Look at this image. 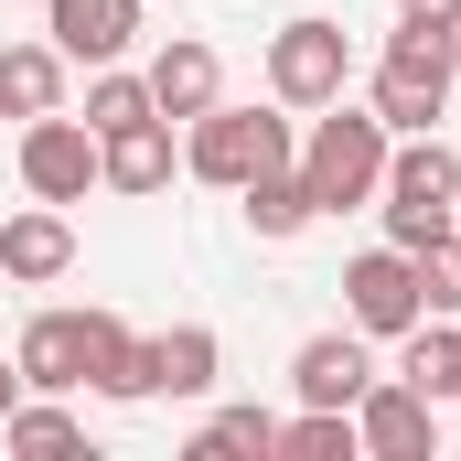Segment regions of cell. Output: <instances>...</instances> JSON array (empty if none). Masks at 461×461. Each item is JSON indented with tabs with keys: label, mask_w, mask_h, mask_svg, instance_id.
Instances as JSON below:
<instances>
[{
	"label": "cell",
	"mask_w": 461,
	"mask_h": 461,
	"mask_svg": "<svg viewBox=\"0 0 461 461\" xmlns=\"http://www.w3.org/2000/svg\"><path fill=\"white\" fill-rule=\"evenodd\" d=\"M451 204H461V150L440 140V129H397L386 183H375L386 247H429V236H451Z\"/></svg>",
	"instance_id": "1"
},
{
	"label": "cell",
	"mask_w": 461,
	"mask_h": 461,
	"mask_svg": "<svg viewBox=\"0 0 461 461\" xmlns=\"http://www.w3.org/2000/svg\"><path fill=\"white\" fill-rule=\"evenodd\" d=\"M386 150H397V129L375 108H333L312 118V140H301V183H312V204L322 215H354V204H375V183H386Z\"/></svg>",
	"instance_id": "2"
},
{
	"label": "cell",
	"mask_w": 461,
	"mask_h": 461,
	"mask_svg": "<svg viewBox=\"0 0 461 461\" xmlns=\"http://www.w3.org/2000/svg\"><path fill=\"white\" fill-rule=\"evenodd\" d=\"M279 161H301V129H290L279 108H226V97H215L204 118H183V172L215 183V194L279 172Z\"/></svg>",
	"instance_id": "3"
},
{
	"label": "cell",
	"mask_w": 461,
	"mask_h": 461,
	"mask_svg": "<svg viewBox=\"0 0 461 461\" xmlns=\"http://www.w3.org/2000/svg\"><path fill=\"white\" fill-rule=\"evenodd\" d=\"M451 76H461V32H419V22H397V43L375 54L365 108L386 118V129H440V118H451Z\"/></svg>",
	"instance_id": "4"
},
{
	"label": "cell",
	"mask_w": 461,
	"mask_h": 461,
	"mask_svg": "<svg viewBox=\"0 0 461 461\" xmlns=\"http://www.w3.org/2000/svg\"><path fill=\"white\" fill-rule=\"evenodd\" d=\"M344 76H354V32H344V22L301 11V22L268 32V97H279V108H333Z\"/></svg>",
	"instance_id": "5"
},
{
	"label": "cell",
	"mask_w": 461,
	"mask_h": 461,
	"mask_svg": "<svg viewBox=\"0 0 461 461\" xmlns=\"http://www.w3.org/2000/svg\"><path fill=\"white\" fill-rule=\"evenodd\" d=\"M22 194L32 204H86L97 194V129L86 118H22Z\"/></svg>",
	"instance_id": "6"
},
{
	"label": "cell",
	"mask_w": 461,
	"mask_h": 461,
	"mask_svg": "<svg viewBox=\"0 0 461 461\" xmlns=\"http://www.w3.org/2000/svg\"><path fill=\"white\" fill-rule=\"evenodd\" d=\"M344 312H354V333L365 344H397L429 301H419V247H365L344 268Z\"/></svg>",
	"instance_id": "7"
},
{
	"label": "cell",
	"mask_w": 461,
	"mask_h": 461,
	"mask_svg": "<svg viewBox=\"0 0 461 461\" xmlns=\"http://www.w3.org/2000/svg\"><path fill=\"white\" fill-rule=\"evenodd\" d=\"M354 440L375 461H429L440 451V397H419L408 375H375V386L354 397Z\"/></svg>",
	"instance_id": "8"
},
{
	"label": "cell",
	"mask_w": 461,
	"mask_h": 461,
	"mask_svg": "<svg viewBox=\"0 0 461 461\" xmlns=\"http://www.w3.org/2000/svg\"><path fill=\"white\" fill-rule=\"evenodd\" d=\"M140 76H150V108L172 118V129H183V118H204L215 97H226V54H215L204 32H172V43H161Z\"/></svg>",
	"instance_id": "9"
},
{
	"label": "cell",
	"mask_w": 461,
	"mask_h": 461,
	"mask_svg": "<svg viewBox=\"0 0 461 461\" xmlns=\"http://www.w3.org/2000/svg\"><path fill=\"white\" fill-rule=\"evenodd\" d=\"M43 32L65 65H118L140 43V0H43Z\"/></svg>",
	"instance_id": "10"
},
{
	"label": "cell",
	"mask_w": 461,
	"mask_h": 461,
	"mask_svg": "<svg viewBox=\"0 0 461 461\" xmlns=\"http://www.w3.org/2000/svg\"><path fill=\"white\" fill-rule=\"evenodd\" d=\"M11 365H22L32 397H76L86 386V312H32L22 344H11Z\"/></svg>",
	"instance_id": "11"
},
{
	"label": "cell",
	"mask_w": 461,
	"mask_h": 461,
	"mask_svg": "<svg viewBox=\"0 0 461 461\" xmlns=\"http://www.w3.org/2000/svg\"><path fill=\"white\" fill-rule=\"evenodd\" d=\"M290 386H301V408H354V397L375 386L365 333H312V344L290 354Z\"/></svg>",
	"instance_id": "12"
},
{
	"label": "cell",
	"mask_w": 461,
	"mask_h": 461,
	"mask_svg": "<svg viewBox=\"0 0 461 461\" xmlns=\"http://www.w3.org/2000/svg\"><path fill=\"white\" fill-rule=\"evenodd\" d=\"M172 172H183L172 118H129V129H108V140H97V183H108V194H161Z\"/></svg>",
	"instance_id": "13"
},
{
	"label": "cell",
	"mask_w": 461,
	"mask_h": 461,
	"mask_svg": "<svg viewBox=\"0 0 461 461\" xmlns=\"http://www.w3.org/2000/svg\"><path fill=\"white\" fill-rule=\"evenodd\" d=\"M65 268H76V226H65V204H22V215L0 226V279L43 290V279H65Z\"/></svg>",
	"instance_id": "14"
},
{
	"label": "cell",
	"mask_w": 461,
	"mask_h": 461,
	"mask_svg": "<svg viewBox=\"0 0 461 461\" xmlns=\"http://www.w3.org/2000/svg\"><path fill=\"white\" fill-rule=\"evenodd\" d=\"M86 386L118 397V408H140L150 397V333H129L118 312H86Z\"/></svg>",
	"instance_id": "15"
},
{
	"label": "cell",
	"mask_w": 461,
	"mask_h": 461,
	"mask_svg": "<svg viewBox=\"0 0 461 461\" xmlns=\"http://www.w3.org/2000/svg\"><path fill=\"white\" fill-rule=\"evenodd\" d=\"M215 375H226L215 322H172V333H150V397H204Z\"/></svg>",
	"instance_id": "16"
},
{
	"label": "cell",
	"mask_w": 461,
	"mask_h": 461,
	"mask_svg": "<svg viewBox=\"0 0 461 461\" xmlns=\"http://www.w3.org/2000/svg\"><path fill=\"white\" fill-rule=\"evenodd\" d=\"M236 204H247V226L268 236V247H290V236L322 226V204H312V183H301V161H279V172H258V183H236Z\"/></svg>",
	"instance_id": "17"
},
{
	"label": "cell",
	"mask_w": 461,
	"mask_h": 461,
	"mask_svg": "<svg viewBox=\"0 0 461 461\" xmlns=\"http://www.w3.org/2000/svg\"><path fill=\"white\" fill-rule=\"evenodd\" d=\"M65 108V54L54 43H0V118H54Z\"/></svg>",
	"instance_id": "18"
},
{
	"label": "cell",
	"mask_w": 461,
	"mask_h": 461,
	"mask_svg": "<svg viewBox=\"0 0 461 461\" xmlns=\"http://www.w3.org/2000/svg\"><path fill=\"white\" fill-rule=\"evenodd\" d=\"M0 451H22V461H76V451H86V419L54 408V397H22V408L0 419Z\"/></svg>",
	"instance_id": "19"
},
{
	"label": "cell",
	"mask_w": 461,
	"mask_h": 461,
	"mask_svg": "<svg viewBox=\"0 0 461 461\" xmlns=\"http://www.w3.org/2000/svg\"><path fill=\"white\" fill-rule=\"evenodd\" d=\"M183 461H279V419H268V408H215Z\"/></svg>",
	"instance_id": "20"
},
{
	"label": "cell",
	"mask_w": 461,
	"mask_h": 461,
	"mask_svg": "<svg viewBox=\"0 0 461 461\" xmlns=\"http://www.w3.org/2000/svg\"><path fill=\"white\" fill-rule=\"evenodd\" d=\"M354 408H301V419H279V461H354Z\"/></svg>",
	"instance_id": "21"
},
{
	"label": "cell",
	"mask_w": 461,
	"mask_h": 461,
	"mask_svg": "<svg viewBox=\"0 0 461 461\" xmlns=\"http://www.w3.org/2000/svg\"><path fill=\"white\" fill-rule=\"evenodd\" d=\"M129 118H161V108H150V76H129V65H86V129L108 140V129H129Z\"/></svg>",
	"instance_id": "22"
},
{
	"label": "cell",
	"mask_w": 461,
	"mask_h": 461,
	"mask_svg": "<svg viewBox=\"0 0 461 461\" xmlns=\"http://www.w3.org/2000/svg\"><path fill=\"white\" fill-rule=\"evenodd\" d=\"M419 301H429V312H451V322H461V226L419 247Z\"/></svg>",
	"instance_id": "23"
},
{
	"label": "cell",
	"mask_w": 461,
	"mask_h": 461,
	"mask_svg": "<svg viewBox=\"0 0 461 461\" xmlns=\"http://www.w3.org/2000/svg\"><path fill=\"white\" fill-rule=\"evenodd\" d=\"M397 22H419V32H461V0H397Z\"/></svg>",
	"instance_id": "24"
},
{
	"label": "cell",
	"mask_w": 461,
	"mask_h": 461,
	"mask_svg": "<svg viewBox=\"0 0 461 461\" xmlns=\"http://www.w3.org/2000/svg\"><path fill=\"white\" fill-rule=\"evenodd\" d=\"M22 397H32V386H22V365H11V354H0V419H11V408H22Z\"/></svg>",
	"instance_id": "25"
},
{
	"label": "cell",
	"mask_w": 461,
	"mask_h": 461,
	"mask_svg": "<svg viewBox=\"0 0 461 461\" xmlns=\"http://www.w3.org/2000/svg\"><path fill=\"white\" fill-rule=\"evenodd\" d=\"M451 397H461V365H451Z\"/></svg>",
	"instance_id": "26"
},
{
	"label": "cell",
	"mask_w": 461,
	"mask_h": 461,
	"mask_svg": "<svg viewBox=\"0 0 461 461\" xmlns=\"http://www.w3.org/2000/svg\"><path fill=\"white\" fill-rule=\"evenodd\" d=\"M451 226H461V204H451Z\"/></svg>",
	"instance_id": "27"
}]
</instances>
